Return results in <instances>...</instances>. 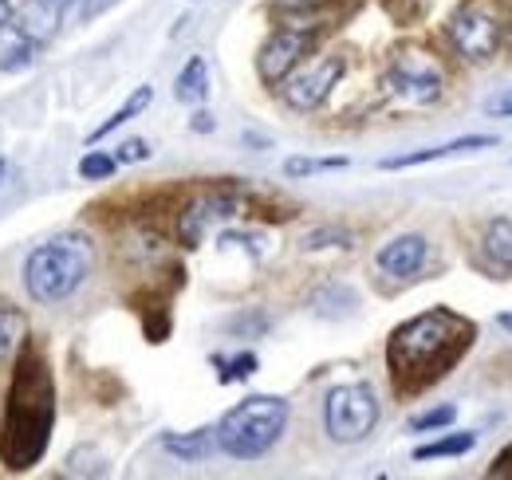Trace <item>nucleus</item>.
I'll return each instance as SVG.
<instances>
[{
  "mask_svg": "<svg viewBox=\"0 0 512 480\" xmlns=\"http://www.w3.org/2000/svg\"><path fill=\"white\" fill-rule=\"evenodd\" d=\"M473 339H477L473 319H465L449 307H434V311H422V315L398 323L386 343V366H390L394 390L422 394L426 386L446 378L449 370L465 359Z\"/></svg>",
  "mask_w": 512,
  "mask_h": 480,
  "instance_id": "nucleus-1",
  "label": "nucleus"
},
{
  "mask_svg": "<svg viewBox=\"0 0 512 480\" xmlns=\"http://www.w3.org/2000/svg\"><path fill=\"white\" fill-rule=\"evenodd\" d=\"M52 425H56V394H52L48 362L40 359L32 343H24L12 370L8 406H4V433H0L4 469L12 473L32 469L52 441Z\"/></svg>",
  "mask_w": 512,
  "mask_h": 480,
  "instance_id": "nucleus-2",
  "label": "nucleus"
},
{
  "mask_svg": "<svg viewBox=\"0 0 512 480\" xmlns=\"http://www.w3.org/2000/svg\"><path fill=\"white\" fill-rule=\"evenodd\" d=\"M95 268V244L87 237H56L28 252L24 288L36 303L67 300Z\"/></svg>",
  "mask_w": 512,
  "mask_h": 480,
  "instance_id": "nucleus-3",
  "label": "nucleus"
},
{
  "mask_svg": "<svg viewBox=\"0 0 512 480\" xmlns=\"http://www.w3.org/2000/svg\"><path fill=\"white\" fill-rule=\"evenodd\" d=\"M288 418H292V406L284 398L253 394L217 421V449H225L237 461H256L284 437Z\"/></svg>",
  "mask_w": 512,
  "mask_h": 480,
  "instance_id": "nucleus-4",
  "label": "nucleus"
},
{
  "mask_svg": "<svg viewBox=\"0 0 512 480\" xmlns=\"http://www.w3.org/2000/svg\"><path fill=\"white\" fill-rule=\"evenodd\" d=\"M383 87L410 107H430L446 95V67L426 48H398L386 63Z\"/></svg>",
  "mask_w": 512,
  "mask_h": 480,
  "instance_id": "nucleus-5",
  "label": "nucleus"
},
{
  "mask_svg": "<svg viewBox=\"0 0 512 480\" xmlns=\"http://www.w3.org/2000/svg\"><path fill=\"white\" fill-rule=\"evenodd\" d=\"M379 425V394L367 382H347L327 390L323 402V429L331 441L339 445H355L363 437H371V429Z\"/></svg>",
  "mask_w": 512,
  "mask_h": 480,
  "instance_id": "nucleus-6",
  "label": "nucleus"
},
{
  "mask_svg": "<svg viewBox=\"0 0 512 480\" xmlns=\"http://www.w3.org/2000/svg\"><path fill=\"white\" fill-rule=\"evenodd\" d=\"M449 32V44L457 48V56L469 63H485L497 56V48H501V24H497V16L485 8V4H461L453 16H449L446 24Z\"/></svg>",
  "mask_w": 512,
  "mask_h": 480,
  "instance_id": "nucleus-7",
  "label": "nucleus"
},
{
  "mask_svg": "<svg viewBox=\"0 0 512 480\" xmlns=\"http://www.w3.org/2000/svg\"><path fill=\"white\" fill-rule=\"evenodd\" d=\"M343 71H347V63L339 60V56H323V60H316V63H300V67L280 83V95H284V103H288L292 111H300V115L320 111L323 103L331 99V91L339 87Z\"/></svg>",
  "mask_w": 512,
  "mask_h": 480,
  "instance_id": "nucleus-8",
  "label": "nucleus"
},
{
  "mask_svg": "<svg viewBox=\"0 0 512 480\" xmlns=\"http://www.w3.org/2000/svg\"><path fill=\"white\" fill-rule=\"evenodd\" d=\"M237 213H241V193L237 189H229V185L205 189V193H197L190 205L178 213V237H182L186 248H197L217 225L233 221Z\"/></svg>",
  "mask_w": 512,
  "mask_h": 480,
  "instance_id": "nucleus-9",
  "label": "nucleus"
},
{
  "mask_svg": "<svg viewBox=\"0 0 512 480\" xmlns=\"http://www.w3.org/2000/svg\"><path fill=\"white\" fill-rule=\"evenodd\" d=\"M316 48H320V32L276 28V32L264 40L260 56H256V71H260V79H264L268 87H280V83H284L300 63L308 60Z\"/></svg>",
  "mask_w": 512,
  "mask_h": 480,
  "instance_id": "nucleus-10",
  "label": "nucleus"
},
{
  "mask_svg": "<svg viewBox=\"0 0 512 480\" xmlns=\"http://www.w3.org/2000/svg\"><path fill=\"white\" fill-rule=\"evenodd\" d=\"M355 4H343V0H276L272 4V16L280 20V28H304V32H320L331 28L335 20H343Z\"/></svg>",
  "mask_w": 512,
  "mask_h": 480,
  "instance_id": "nucleus-11",
  "label": "nucleus"
},
{
  "mask_svg": "<svg viewBox=\"0 0 512 480\" xmlns=\"http://www.w3.org/2000/svg\"><path fill=\"white\" fill-rule=\"evenodd\" d=\"M426 256H430V240L422 237V233H402V237L386 240L383 248H379L375 264L390 280H410L426 264Z\"/></svg>",
  "mask_w": 512,
  "mask_h": 480,
  "instance_id": "nucleus-12",
  "label": "nucleus"
},
{
  "mask_svg": "<svg viewBox=\"0 0 512 480\" xmlns=\"http://www.w3.org/2000/svg\"><path fill=\"white\" fill-rule=\"evenodd\" d=\"M60 24H64V8L52 0H20V8L12 16V28H20L36 44H48L60 32Z\"/></svg>",
  "mask_w": 512,
  "mask_h": 480,
  "instance_id": "nucleus-13",
  "label": "nucleus"
},
{
  "mask_svg": "<svg viewBox=\"0 0 512 480\" xmlns=\"http://www.w3.org/2000/svg\"><path fill=\"white\" fill-rule=\"evenodd\" d=\"M497 146L493 134H469V138H453L446 146H426V150H414V154H398V158H386L383 170H410V166H426V162H438L449 154H461V150H489Z\"/></svg>",
  "mask_w": 512,
  "mask_h": 480,
  "instance_id": "nucleus-14",
  "label": "nucleus"
},
{
  "mask_svg": "<svg viewBox=\"0 0 512 480\" xmlns=\"http://www.w3.org/2000/svg\"><path fill=\"white\" fill-rule=\"evenodd\" d=\"M36 40H28L20 28L4 24L0 28V71H28L36 63Z\"/></svg>",
  "mask_w": 512,
  "mask_h": 480,
  "instance_id": "nucleus-15",
  "label": "nucleus"
},
{
  "mask_svg": "<svg viewBox=\"0 0 512 480\" xmlns=\"http://www.w3.org/2000/svg\"><path fill=\"white\" fill-rule=\"evenodd\" d=\"M162 449L178 461H201L217 449V429H193V433H166Z\"/></svg>",
  "mask_w": 512,
  "mask_h": 480,
  "instance_id": "nucleus-16",
  "label": "nucleus"
},
{
  "mask_svg": "<svg viewBox=\"0 0 512 480\" xmlns=\"http://www.w3.org/2000/svg\"><path fill=\"white\" fill-rule=\"evenodd\" d=\"M481 252L489 256V264H493L497 272L512 276V217H501V221H489V225H485Z\"/></svg>",
  "mask_w": 512,
  "mask_h": 480,
  "instance_id": "nucleus-17",
  "label": "nucleus"
},
{
  "mask_svg": "<svg viewBox=\"0 0 512 480\" xmlns=\"http://www.w3.org/2000/svg\"><path fill=\"white\" fill-rule=\"evenodd\" d=\"M150 103H154V87H138V91L130 95L127 103H123V107H119V111H115L111 119H107V122H99V126L91 130V138H87V142H91V146H95V142H103L107 134H115L119 126H127V122L134 119V115H142V111H146Z\"/></svg>",
  "mask_w": 512,
  "mask_h": 480,
  "instance_id": "nucleus-18",
  "label": "nucleus"
},
{
  "mask_svg": "<svg viewBox=\"0 0 512 480\" xmlns=\"http://www.w3.org/2000/svg\"><path fill=\"white\" fill-rule=\"evenodd\" d=\"M205 95H209V67H205L201 56H193V60L182 67L178 83H174V99H178V103H205Z\"/></svg>",
  "mask_w": 512,
  "mask_h": 480,
  "instance_id": "nucleus-19",
  "label": "nucleus"
},
{
  "mask_svg": "<svg viewBox=\"0 0 512 480\" xmlns=\"http://www.w3.org/2000/svg\"><path fill=\"white\" fill-rule=\"evenodd\" d=\"M24 343H28V319H24V311L0 303V366L12 359V351L24 347Z\"/></svg>",
  "mask_w": 512,
  "mask_h": 480,
  "instance_id": "nucleus-20",
  "label": "nucleus"
},
{
  "mask_svg": "<svg viewBox=\"0 0 512 480\" xmlns=\"http://www.w3.org/2000/svg\"><path fill=\"white\" fill-rule=\"evenodd\" d=\"M473 445H477V433H449V437H438V441H430V445H418V449H414V461H434V457H465Z\"/></svg>",
  "mask_w": 512,
  "mask_h": 480,
  "instance_id": "nucleus-21",
  "label": "nucleus"
},
{
  "mask_svg": "<svg viewBox=\"0 0 512 480\" xmlns=\"http://www.w3.org/2000/svg\"><path fill=\"white\" fill-rule=\"evenodd\" d=\"M115 170H119V158L107 154V150H87L79 158V178L83 181H107Z\"/></svg>",
  "mask_w": 512,
  "mask_h": 480,
  "instance_id": "nucleus-22",
  "label": "nucleus"
},
{
  "mask_svg": "<svg viewBox=\"0 0 512 480\" xmlns=\"http://www.w3.org/2000/svg\"><path fill=\"white\" fill-rule=\"evenodd\" d=\"M347 158H288L284 162V174L288 178H308V174H320V170H343Z\"/></svg>",
  "mask_w": 512,
  "mask_h": 480,
  "instance_id": "nucleus-23",
  "label": "nucleus"
},
{
  "mask_svg": "<svg viewBox=\"0 0 512 480\" xmlns=\"http://www.w3.org/2000/svg\"><path fill=\"white\" fill-rule=\"evenodd\" d=\"M213 362L221 366V382H245V378H253L256 374L253 351H241V355H233V359H221V355H217Z\"/></svg>",
  "mask_w": 512,
  "mask_h": 480,
  "instance_id": "nucleus-24",
  "label": "nucleus"
},
{
  "mask_svg": "<svg viewBox=\"0 0 512 480\" xmlns=\"http://www.w3.org/2000/svg\"><path fill=\"white\" fill-rule=\"evenodd\" d=\"M453 418H457V406H434V410H426V414H414V418H410V429H414V433L446 429V425H453Z\"/></svg>",
  "mask_w": 512,
  "mask_h": 480,
  "instance_id": "nucleus-25",
  "label": "nucleus"
},
{
  "mask_svg": "<svg viewBox=\"0 0 512 480\" xmlns=\"http://www.w3.org/2000/svg\"><path fill=\"white\" fill-rule=\"evenodd\" d=\"M355 237L347 233V229H335V225H327V229H312L308 237H304V248H351Z\"/></svg>",
  "mask_w": 512,
  "mask_h": 480,
  "instance_id": "nucleus-26",
  "label": "nucleus"
},
{
  "mask_svg": "<svg viewBox=\"0 0 512 480\" xmlns=\"http://www.w3.org/2000/svg\"><path fill=\"white\" fill-rule=\"evenodd\" d=\"M115 158H119V166H130V162H146V158H150V146H146L142 138H130V142H123V146H119V154H115Z\"/></svg>",
  "mask_w": 512,
  "mask_h": 480,
  "instance_id": "nucleus-27",
  "label": "nucleus"
},
{
  "mask_svg": "<svg viewBox=\"0 0 512 480\" xmlns=\"http://www.w3.org/2000/svg\"><path fill=\"white\" fill-rule=\"evenodd\" d=\"M485 111H489L493 119H512V87L501 91V95H493V99L485 103Z\"/></svg>",
  "mask_w": 512,
  "mask_h": 480,
  "instance_id": "nucleus-28",
  "label": "nucleus"
},
{
  "mask_svg": "<svg viewBox=\"0 0 512 480\" xmlns=\"http://www.w3.org/2000/svg\"><path fill=\"white\" fill-rule=\"evenodd\" d=\"M190 126H193V130H197V134H209V130H213L217 122H213V115H209V111H197V115H193Z\"/></svg>",
  "mask_w": 512,
  "mask_h": 480,
  "instance_id": "nucleus-29",
  "label": "nucleus"
},
{
  "mask_svg": "<svg viewBox=\"0 0 512 480\" xmlns=\"http://www.w3.org/2000/svg\"><path fill=\"white\" fill-rule=\"evenodd\" d=\"M16 8H20V0H0V28H4V24H12Z\"/></svg>",
  "mask_w": 512,
  "mask_h": 480,
  "instance_id": "nucleus-30",
  "label": "nucleus"
},
{
  "mask_svg": "<svg viewBox=\"0 0 512 480\" xmlns=\"http://www.w3.org/2000/svg\"><path fill=\"white\" fill-rule=\"evenodd\" d=\"M497 327H505L512 335V311H501V315H497Z\"/></svg>",
  "mask_w": 512,
  "mask_h": 480,
  "instance_id": "nucleus-31",
  "label": "nucleus"
},
{
  "mask_svg": "<svg viewBox=\"0 0 512 480\" xmlns=\"http://www.w3.org/2000/svg\"><path fill=\"white\" fill-rule=\"evenodd\" d=\"M52 4H60V8H64V12H67V8H71V4H75V0H52Z\"/></svg>",
  "mask_w": 512,
  "mask_h": 480,
  "instance_id": "nucleus-32",
  "label": "nucleus"
},
{
  "mask_svg": "<svg viewBox=\"0 0 512 480\" xmlns=\"http://www.w3.org/2000/svg\"><path fill=\"white\" fill-rule=\"evenodd\" d=\"M505 16H509V24H512V0H505Z\"/></svg>",
  "mask_w": 512,
  "mask_h": 480,
  "instance_id": "nucleus-33",
  "label": "nucleus"
},
{
  "mask_svg": "<svg viewBox=\"0 0 512 480\" xmlns=\"http://www.w3.org/2000/svg\"><path fill=\"white\" fill-rule=\"evenodd\" d=\"M4 170H8V162H0V178H4Z\"/></svg>",
  "mask_w": 512,
  "mask_h": 480,
  "instance_id": "nucleus-34",
  "label": "nucleus"
}]
</instances>
